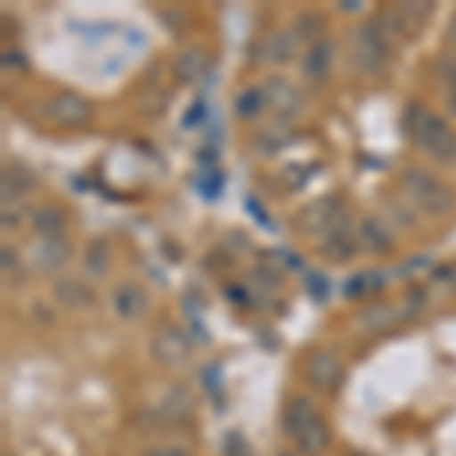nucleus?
<instances>
[{
  "label": "nucleus",
  "mask_w": 456,
  "mask_h": 456,
  "mask_svg": "<svg viewBox=\"0 0 456 456\" xmlns=\"http://www.w3.org/2000/svg\"><path fill=\"white\" fill-rule=\"evenodd\" d=\"M281 426H283V436L296 444L298 453L322 456L329 451L332 432H329V423H326V417H322L314 395H307V393L289 395L281 411Z\"/></svg>",
  "instance_id": "1"
},
{
  "label": "nucleus",
  "mask_w": 456,
  "mask_h": 456,
  "mask_svg": "<svg viewBox=\"0 0 456 456\" xmlns=\"http://www.w3.org/2000/svg\"><path fill=\"white\" fill-rule=\"evenodd\" d=\"M404 131L411 143L438 165L456 167V128L444 116L432 113L420 104H411L404 113Z\"/></svg>",
  "instance_id": "2"
},
{
  "label": "nucleus",
  "mask_w": 456,
  "mask_h": 456,
  "mask_svg": "<svg viewBox=\"0 0 456 456\" xmlns=\"http://www.w3.org/2000/svg\"><path fill=\"white\" fill-rule=\"evenodd\" d=\"M350 61L353 68L365 77H380L387 73L389 61H393V34L384 28L378 16L365 19L362 25L353 31L350 40Z\"/></svg>",
  "instance_id": "3"
},
{
  "label": "nucleus",
  "mask_w": 456,
  "mask_h": 456,
  "mask_svg": "<svg viewBox=\"0 0 456 456\" xmlns=\"http://www.w3.org/2000/svg\"><path fill=\"white\" fill-rule=\"evenodd\" d=\"M402 195L411 208H417L420 213L432 219H441L447 216L453 208H456V192L447 186L444 180H438L436 174L423 171V167H408L402 174Z\"/></svg>",
  "instance_id": "4"
},
{
  "label": "nucleus",
  "mask_w": 456,
  "mask_h": 456,
  "mask_svg": "<svg viewBox=\"0 0 456 456\" xmlns=\"http://www.w3.org/2000/svg\"><path fill=\"white\" fill-rule=\"evenodd\" d=\"M150 353L159 365H165V369H180V365H186L189 359H192L195 341L183 326H176V322H165V326H159V332L152 335Z\"/></svg>",
  "instance_id": "5"
},
{
  "label": "nucleus",
  "mask_w": 456,
  "mask_h": 456,
  "mask_svg": "<svg viewBox=\"0 0 456 456\" xmlns=\"http://www.w3.org/2000/svg\"><path fill=\"white\" fill-rule=\"evenodd\" d=\"M301 374H305L307 384L314 389H320V393H335V389L344 384V362L338 359L335 350L316 347L307 353L305 362H301Z\"/></svg>",
  "instance_id": "6"
},
{
  "label": "nucleus",
  "mask_w": 456,
  "mask_h": 456,
  "mask_svg": "<svg viewBox=\"0 0 456 456\" xmlns=\"http://www.w3.org/2000/svg\"><path fill=\"white\" fill-rule=\"evenodd\" d=\"M344 216H347V210H344L341 198L326 195V198H316V201H311L305 210H301L298 225H301V232H305V234H314V238H326L329 228L341 223Z\"/></svg>",
  "instance_id": "7"
},
{
  "label": "nucleus",
  "mask_w": 456,
  "mask_h": 456,
  "mask_svg": "<svg viewBox=\"0 0 456 456\" xmlns=\"http://www.w3.org/2000/svg\"><path fill=\"white\" fill-rule=\"evenodd\" d=\"M46 119L58 128H83L92 119V104L79 92H58L46 104Z\"/></svg>",
  "instance_id": "8"
},
{
  "label": "nucleus",
  "mask_w": 456,
  "mask_h": 456,
  "mask_svg": "<svg viewBox=\"0 0 456 456\" xmlns=\"http://www.w3.org/2000/svg\"><path fill=\"white\" fill-rule=\"evenodd\" d=\"M110 307H113V314L119 316L122 322L143 320V316L150 314V292L134 281H122L110 292Z\"/></svg>",
  "instance_id": "9"
},
{
  "label": "nucleus",
  "mask_w": 456,
  "mask_h": 456,
  "mask_svg": "<svg viewBox=\"0 0 456 456\" xmlns=\"http://www.w3.org/2000/svg\"><path fill=\"white\" fill-rule=\"evenodd\" d=\"M298 37L292 28H277V31H268L259 40V46H256V58H259L262 64H289L296 61L298 55Z\"/></svg>",
  "instance_id": "10"
},
{
  "label": "nucleus",
  "mask_w": 456,
  "mask_h": 456,
  "mask_svg": "<svg viewBox=\"0 0 456 456\" xmlns=\"http://www.w3.org/2000/svg\"><path fill=\"white\" fill-rule=\"evenodd\" d=\"M356 253H359V240H356V234H353L350 216H344L341 223L329 228L326 238H320V256L335 265L350 262Z\"/></svg>",
  "instance_id": "11"
},
{
  "label": "nucleus",
  "mask_w": 456,
  "mask_h": 456,
  "mask_svg": "<svg viewBox=\"0 0 456 456\" xmlns=\"http://www.w3.org/2000/svg\"><path fill=\"white\" fill-rule=\"evenodd\" d=\"M356 240H359V249H365V253H371V256H387V253H393V247H395V238H393V232H389L384 216L359 219Z\"/></svg>",
  "instance_id": "12"
},
{
  "label": "nucleus",
  "mask_w": 456,
  "mask_h": 456,
  "mask_svg": "<svg viewBox=\"0 0 456 456\" xmlns=\"http://www.w3.org/2000/svg\"><path fill=\"white\" fill-rule=\"evenodd\" d=\"M332 61H335V43L332 40H320L314 46L305 49L301 55V77H305L307 86H322L332 73Z\"/></svg>",
  "instance_id": "13"
},
{
  "label": "nucleus",
  "mask_w": 456,
  "mask_h": 456,
  "mask_svg": "<svg viewBox=\"0 0 456 456\" xmlns=\"http://www.w3.org/2000/svg\"><path fill=\"white\" fill-rule=\"evenodd\" d=\"M262 88H265V101H268V107H274L283 122L292 119V116H298L301 107H305L301 92L286 77H271Z\"/></svg>",
  "instance_id": "14"
},
{
  "label": "nucleus",
  "mask_w": 456,
  "mask_h": 456,
  "mask_svg": "<svg viewBox=\"0 0 456 456\" xmlns=\"http://www.w3.org/2000/svg\"><path fill=\"white\" fill-rule=\"evenodd\" d=\"M73 247L68 238H43L40 244L31 249V265L43 274H55L70 262Z\"/></svg>",
  "instance_id": "15"
},
{
  "label": "nucleus",
  "mask_w": 456,
  "mask_h": 456,
  "mask_svg": "<svg viewBox=\"0 0 456 456\" xmlns=\"http://www.w3.org/2000/svg\"><path fill=\"white\" fill-rule=\"evenodd\" d=\"M292 143V128L289 122H271V125H262L259 131H256L253 137V152H259V156H277L281 150Z\"/></svg>",
  "instance_id": "16"
},
{
  "label": "nucleus",
  "mask_w": 456,
  "mask_h": 456,
  "mask_svg": "<svg viewBox=\"0 0 456 456\" xmlns=\"http://www.w3.org/2000/svg\"><path fill=\"white\" fill-rule=\"evenodd\" d=\"M31 228L37 238H61L64 228H68V213H64L58 204H40V208L31 210Z\"/></svg>",
  "instance_id": "17"
},
{
  "label": "nucleus",
  "mask_w": 456,
  "mask_h": 456,
  "mask_svg": "<svg viewBox=\"0 0 456 456\" xmlns=\"http://www.w3.org/2000/svg\"><path fill=\"white\" fill-rule=\"evenodd\" d=\"M326 28H329V19H326V12L322 10H301L296 21H292V31H296L298 37V43H307V46H314V43H320V40H326Z\"/></svg>",
  "instance_id": "18"
},
{
  "label": "nucleus",
  "mask_w": 456,
  "mask_h": 456,
  "mask_svg": "<svg viewBox=\"0 0 456 456\" xmlns=\"http://www.w3.org/2000/svg\"><path fill=\"white\" fill-rule=\"evenodd\" d=\"M208 70V53L201 46H189L174 58V77L176 83H195Z\"/></svg>",
  "instance_id": "19"
},
{
  "label": "nucleus",
  "mask_w": 456,
  "mask_h": 456,
  "mask_svg": "<svg viewBox=\"0 0 456 456\" xmlns=\"http://www.w3.org/2000/svg\"><path fill=\"white\" fill-rule=\"evenodd\" d=\"M53 296L58 305H64V307H86V305H92V289L79 281V277H61V281H55L53 286Z\"/></svg>",
  "instance_id": "20"
},
{
  "label": "nucleus",
  "mask_w": 456,
  "mask_h": 456,
  "mask_svg": "<svg viewBox=\"0 0 456 456\" xmlns=\"http://www.w3.org/2000/svg\"><path fill=\"white\" fill-rule=\"evenodd\" d=\"M399 320H402V311L387 305V301H378V305L365 307V311L359 314V326H362L365 332H384V329H393Z\"/></svg>",
  "instance_id": "21"
},
{
  "label": "nucleus",
  "mask_w": 456,
  "mask_h": 456,
  "mask_svg": "<svg viewBox=\"0 0 456 456\" xmlns=\"http://www.w3.org/2000/svg\"><path fill=\"white\" fill-rule=\"evenodd\" d=\"M83 271H86V277H92V281H101V277H107V271H110V247H107V240H92V244L86 247Z\"/></svg>",
  "instance_id": "22"
},
{
  "label": "nucleus",
  "mask_w": 456,
  "mask_h": 456,
  "mask_svg": "<svg viewBox=\"0 0 456 456\" xmlns=\"http://www.w3.org/2000/svg\"><path fill=\"white\" fill-rule=\"evenodd\" d=\"M265 107H268V101H265V88L262 86L240 88L238 98H234V116H240V119H256Z\"/></svg>",
  "instance_id": "23"
},
{
  "label": "nucleus",
  "mask_w": 456,
  "mask_h": 456,
  "mask_svg": "<svg viewBox=\"0 0 456 456\" xmlns=\"http://www.w3.org/2000/svg\"><path fill=\"white\" fill-rule=\"evenodd\" d=\"M380 283H384V277H380L378 271H359L353 281H347L344 292H347V298H365V296H374V292L380 289Z\"/></svg>",
  "instance_id": "24"
},
{
  "label": "nucleus",
  "mask_w": 456,
  "mask_h": 456,
  "mask_svg": "<svg viewBox=\"0 0 456 456\" xmlns=\"http://www.w3.org/2000/svg\"><path fill=\"white\" fill-rule=\"evenodd\" d=\"M395 12H399V19H402V28H411V31H414L417 25H423V21L432 16V6L429 4H399Z\"/></svg>",
  "instance_id": "25"
},
{
  "label": "nucleus",
  "mask_w": 456,
  "mask_h": 456,
  "mask_svg": "<svg viewBox=\"0 0 456 456\" xmlns=\"http://www.w3.org/2000/svg\"><path fill=\"white\" fill-rule=\"evenodd\" d=\"M201 384L213 395V402L223 404V371H219L216 362H210V365H204V369H201Z\"/></svg>",
  "instance_id": "26"
},
{
  "label": "nucleus",
  "mask_w": 456,
  "mask_h": 456,
  "mask_svg": "<svg viewBox=\"0 0 456 456\" xmlns=\"http://www.w3.org/2000/svg\"><path fill=\"white\" fill-rule=\"evenodd\" d=\"M441 88H444V107L451 110V116H456V61H444Z\"/></svg>",
  "instance_id": "27"
},
{
  "label": "nucleus",
  "mask_w": 456,
  "mask_h": 456,
  "mask_svg": "<svg viewBox=\"0 0 456 456\" xmlns=\"http://www.w3.org/2000/svg\"><path fill=\"white\" fill-rule=\"evenodd\" d=\"M0 256H4V274H6V281H12V283H21V281H25L16 249H12L10 244H4V249H0Z\"/></svg>",
  "instance_id": "28"
},
{
  "label": "nucleus",
  "mask_w": 456,
  "mask_h": 456,
  "mask_svg": "<svg viewBox=\"0 0 456 456\" xmlns=\"http://www.w3.org/2000/svg\"><path fill=\"white\" fill-rule=\"evenodd\" d=\"M225 456H253L249 453V444L240 432H228L225 436Z\"/></svg>",
  "instance_id": "29"
},
{
  "label": "nucleus",
  "mask_w": 456,
  "mask_h": 456,
  "mask_svg": "<svg viewBox=\"0 0 456 456\" xmlns=\"http://www.w3.org/2000/svg\"><path fill=\"white\" fill-rule=\"evenodd\" d=\"M389 213H393L399 223L395 225H404V228H414V213L408 210V201L399 198V201H389Z\"/></svg>",
  "instance_id": "30"
},
{
  "label": "nucleus",
  "mask_w": 456,
  "mask_h": 456,
  "mask_svg": "<svg viewBox=\"0 0 456 456\" xmlns=\"http://www.w3.org/2000/svg\"><path fill=\"white\" fill-rule=\"evenodd\" d=\"M143 456H192V451L183 444H152L150 451H143Z\"/></svg>",
  "instance_id": "31"
},
{
  "label": "nucleus",
  "mask_w": 456,
  "mask_h": 456,
  "mask_svg": "<svg viewBox=\"0 0 456 456\" xmlns=\"http://www.w3.org/2000/svg\"><path fill=\"white\" fill-rule=\"evenodd\" d=\"M201 192L208 195V201H216V195L223 192V176L216 171H208V180L201 183Z\"/></svg>",
  "instance_id": "32"
},
{
  "label": "nucleus",
  "mask_w": 456,
  "mask_h": 456,
  "mask_svg": "<svg viewBox=\"0 0 456 456\" xmlns=\"http://www.w3.org/2000/svg\"><path fill=\"white\" fill-rule=\"evenodd\" d=\"M305 283L311 286L314 298H326V296H329V283L322 281L320 274H314V271H307V274H305Z\"/></svg>",
  "instance_id": "33"
},
{
  "label": "nucleus",
  "mask_w": 456,
  "mask_h": 456,
  "mask_svg": "<svg viewBox=\"0 0 456 456\" xmlns=\"http://www.w3.org/2000/svg\"><path fill=\"white\" fill-rule=\"evenodd\" d=\"M404 307H408V314H420L426 307V292L423 289H411L408 296H404Z\"/></svg>",
  "instance_id": "34"
},
{
  "label": "nucleus",
  "mask_w": 456,
  "mask_h": 456,
  "mask_svg": "<svg viewBox=\"0 0 456 456\" xmlns=\"http://www.w3.org/2000/svg\"><path fill=\"white\" fill-rule=\"evenodd\" d=\"M201 116H204V104H195V107L186 113V119H183V128H195V125L201 122Z\"/></svg>",
  "instance_id": "35"
},
{
  "label": "nucleus",
  "mask_w": 456,
  "mask_h": 456,
  "mask_svg": "<svg viewBox=\"0 0 456 456\" xmlns=\"http://www.w3.org/2000/svg\"><path fill=\"white\" fill-rule=\"evenodd\" d=\"M341 10H344V12H350V10L356 12V10H359V4H350V0H344V4H341Z\"/></svg>",
  "instance_id": "36"
},
{
  "label": "nucleus",
  "mask_w": 456,
  "mask_h": 456,
  "mask_svg": "<svg viewBox=\"0 0 456 456\" xmlns=\"http://www.w3.org/2000/svg\"><path fill=\"white\" fill-rule=\"evenodd\" d=\"M451 40L456 43V21H453V28H451Z\"/></svg>",
  "instance_id": "37"
},
{
  "label": "nucleus",
  "mask_w": 456,
  "mask_h": 456,
  "mask_svg": "<svg viewBox=\"0 0 456 456\" xmlns=\"http://www.w3.org/2000/svg\"><path fill=\"white\" fill-rule=\"evenodd\" d=\"M277 456H298V453H292V451H281V453H277Z\"/></svg>",
  "instance_id": "38"
}]
</instances>
